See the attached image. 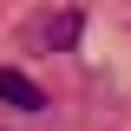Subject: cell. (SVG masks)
Here are the masks:
<instances>
[{
    "mask_svg": "<svg viewBox=\"0 0 131 131\" xmlns=\"http://www.w3.org/2000/svg\"><path fill=\"white\" fill-rule=\"evenodd\" d=\"M0 98H7L13 112H46V92H39L20 66H0Z\"/></svg>",
    "mask_w": 131,
    "mask_h": 131,
    "instance_id": "1",
    "label": "cell"
},
{
    "mask_svg": "<svg viewBox=\"0 0 131 131\" xmlns=\"http://www.w3.org/2000/svg\"><path fill=\"white\" fill-rule=\"evenodd\" d=\"M46 39H52V46H72V39H79V13H59L46 26Z\"/></svg>",
    "mask_w": 131,
    "mask_h": 131,
    "instance_id": "2",
    "label": "cell"
}]
</instances>
